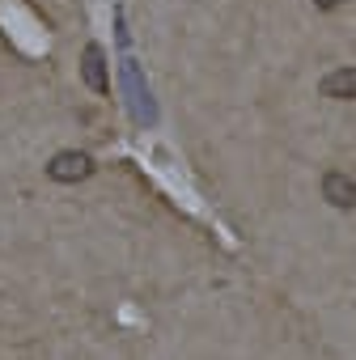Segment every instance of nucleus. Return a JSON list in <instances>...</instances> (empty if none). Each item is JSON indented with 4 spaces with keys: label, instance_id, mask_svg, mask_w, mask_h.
Here are the masks:
<instances>
[{
    "label": "nucleus",
    "instance_id": "f03ea898",
    "mask_svg": "<svg viewBox=\"0 0 356 360\" xmlns=\"http://www.w3.org/2000/svg\"><path fill=\"white\" fill-rule=\"evenodd\" d=\"M322 200L331 208H356V178H348L339 169H326L322 174Z\"/></svg>",
    "mask_w": 356,
    "mask_h": 360
},
{
    "label": "nucleus",
    "instance_id": "7ed1b4c3",
    "mask_svg": "<svg viewBox=\"0 0 356 360\" xmlns=\"http://www.w3.org/2000/svg\"><path fill=\"white\" fill-rule=\"evenodd\" d=\"M318 94L331 98V102L356 98V68H335V72H326V77L318 81Z\"/></svg>",
    "mask_w": 356,
    "mask_h": 360
},
{
    "label": "nucleus",
    "instance_id": "f257e3e1",
    "mask_svg": "<svg viewBox=\"0 0 356 360\" xmlns=\"http://www.w3.org/2000/svg\"><path fill=\"white\" fill-rule=\"evenodd\" d=\"M94 169H98L94 157L81 153V148H60V153L47 161V178H51V183H85Z\"/></svg>",
    "mask_w": 356,
    "mask_h": 360
},
{
    "label": "nucleus",
    "instance_id": "20e7f679",
    "mask_svg": "<svg viewBox=\"0 0 356 360\" xmlns=\"http://www.w3.org/2000/svg\"><path fill=\"white\" fill-rule=\"evenodd\" d=\"M81 72H85V85H89L94 94H106V72H102V47H98V43L85 47V64H81Z\"/></svg>",
    "mask_w": 356,
    "mask_h": 360
},
{
    "label": "nucleus",
    "instance_id": "39448f33",
    "mask_svg": "<svg viewBox=\"0 0 356 360\" xmlns=\"http://www.w3.org/2000/svg\"><path fill=\"white\" fill-rule=\"evenodd\" d=\"M318 9H335V5H343V0H314Z\"/></svg>",
    "mask_w": 356,
    "mask_h": 360
}]
</instances>
